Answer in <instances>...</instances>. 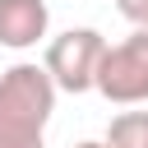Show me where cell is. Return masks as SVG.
I'll list each match as a JSON object with an SVG mask.
<instances>
[{
	"label": "cell",
	"instance_id": "obj_3",
	"mask_svg": "<svg viewBox=\"0 0 148 148\" xmlns=\"http://www.w3.org/2000/svg\"><path fill=\"white\" fill-rule=\"evenodd\" d=\"M102 56H106V37L97 28H69V32L46 42V60L42 65L51 69L60 92H88V88H97Z\"/></svg>",
	"mask_w": 148,
	"mask_h": 148
},
{
	"label": "cell",
	"instance_id": "obj_5",
	"mask_svg": "<svg viewBox=\"0 0 148 148\" xmlns=\"http://www.w3.org/2000/svg\"><path fill=\"white\" fill-rule=\"evenodd\" d=\"M106 148H148V111H120V116H111Z\"/></svg>",
	"mask_w": 148,
	"mask_h": 148
},
{
	"label": "cell",
	"instance_id": "obj_7",
	"mask_svg": "<svg viewBox=\"0 0 148 148\" xmlns=\"http://www.w3.org/2000/svg\"><path fill=\"white\" fill-rule=\"evenodd\" d=\"M74 148H106V139H102V143H92V139H88V143H74Z\"/></svg>",
	"mask_w": 148,
	"mask_h": 148
},
{
	"label": "cell",
	"instance_id": "obj_6",
	"mask_svg": "<svg viewBox=\"0 0 148 148\" xmlns=\"http://www.w3.org/2000/svg\"><path fill=\"white\" fill-rule=\"evenodd\" d=\"M116 9H120L134 28H148V0H116Z\"/></svg>",
	"mask_w": 148,
	"mask_h": 148
},
{
	"label": "cell",
	"instance_id": "obj_4",
	"mask_svg": "<svg viewBox=\"0 0 148 148\" xmlns=\"http://www.w3.org/2000/svg\"><path fill=\"white\" fill-rule=\"evenodd\" d=\"M46 23H51L46 0H0V46L28 51L46 37Z\"/></svg>",
	"mask_w": 148,
	"mask_h": 148
},
{
	"label": "cell",
	"instance_id": "obj_2",
	"mask_svg": "<svg viewBox=\"0 0 148 148\" xmlns=\"http://www.w3.org/2000/svg\"><path fill=\"white\" fill-rule=\"evenodd\" d=\"M97 92L116 106L148 102V28H134L125 42L106 46L97 65Z\"/></svg>",
	"mask_w": 148,
	"mask_h": 148
},
{
	"label": "cell",
	"instance_id": "obj_1",
	"mask_svg": "<svg viewBox=\"0 0 148 148\" xmlns=\"http://www.w3.org/2000/svg\"><path fill=\"white\" fill-rule=\"evenodd\" d=\"M56 79L46 65L18 60L0 74V148H46V120L56 111Z\"/></svg>",
	"mask_w": 148,
	"mask_h": 148
}]
</instances>
